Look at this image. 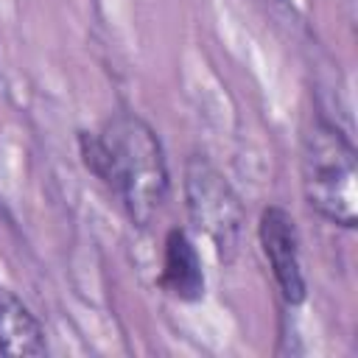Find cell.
Returning a JSON list of instances; mask_svg holds the SVG:
<instances>
[{
    "label": "cell",
    "mask_w": 358,
    "mask_h": 358,
    "mask_svg": "<svg viewBox=\"0 0 358 358\" xmlns=\"http://www.w3.org/2000/svg\"><path fill=\"white\" fill-rule=\"evenodd\" d=\"M185 199L193 224L213 241L221 260H232L241 249L243 207L224 176L199 154L185 165Z\"/></svg>",
    "instance_id": "3"
},
{
    "label": "cell",
    "mask_w": 358,
    "mask_h": 358,
    "mask_svg": "<svg viewBox=\"0 0 358 358\" xmlns=\"http://www.w3.org/2000/svg\"><path fill=\"white\" fill-rule=\"evenodd\" d=\"M84 165L112 187L137 227H148L168 196V165L157 131L134 112H115L98 134H81Z\"/></svg>",
    "instance_id": "1"
},
{
    "label": "cell",
    "mask_w": 358,
    "mask_h": 358,
    "mask_svg": "<svg viewBox=\"0 0 358 358\" xmlns=\"http://www.w3.org/2000/svg\"><path fill=\"white\" fill-rule=\"evenodd\" d=\"M0 352L34 358L48 352L45 330L31 308L8 288L0 285Z\"/></svg>",
    "instance_id": "5"
},
{
    "label": "cell",
    "mask_w": 358,
    "mask_h": 358,
    "mask_svg": "<svg viewBox=\"0 0 358 358\" xmlns=\"http://www.w3.org/2000/svg\"><path fill=\"white\" fill-rule=\"evenodd\" d=\"M162 285L185 299H201L204 296V271H201V257L187 238L185 229H171L165 238V266H162Z\"/></svg>",
    "instance_id": "6"
},
{
    "label": "cell",
    "mask_w": 358,
    "mask_h": 358,
    "mask_svg": "<svg viewBox=\"0 0 358 358\" xmlns=\"http://www.w3.org/2000/svg\"><path fill=\"white\" fill-rule=\"evenodd\" d=\"M257 235L282 299L288 305H299L305 299V277L299 266V235L291 213L277 204L266 207L260 213Z\"/></svg>",
    "instance_id": "4"
},
{
    "label": "cell",
    "mask_w": 358,
    "mask_h": 358,
    "mask_svg": "<svg viewBox=\"0 0 358 358\" xmlns=\"http://www.w3.org/2000/svg\"><path fill=\"white\" fill-rule=\"evenodd\" d=\"M302 193L324 221L352 229L358 224V162L352 140L330 120L316 117L302 137Z\"/></svg>",
    "instance_id": "2"
}]
</instances>
